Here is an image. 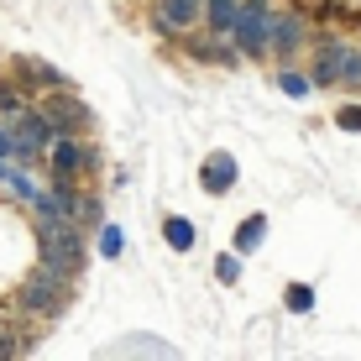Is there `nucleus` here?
<instances>
[{
  "label": "nucleus",
  "instance_id": "9",
  "mask_svg": "<svg viewBox=\"0 0 361 361\" xmlns=\"http://www.w3.org/2000/svg\"><path fill=\"white\" fill-rule=\"evenodd\" d=\"M79 168H84V147H73V142L58 136V142H53V173H58V183H68Z\"/></svg>",
  "mask_w": 361,
  "mask_h": 361
},
{
  "label": "nucleus",
  "instance_id": "15",
  "mask_svg": "<svg viewBox=\"0 0 361 361\" xmlns=\"http://www.w3.org/2000/svg\"><path fill=\"white\" fill-rule=\"evenodd\" d=\"M283 298H288V309H293V314H304V309H314V288H304V283H293V288L283 293Z\"/></svg>",
  "mask_w": 361,
  "mask_h": 361
},
{
  "label": "nucleus",
  "instance_id": "12",
  "mask_svg": "<svg viewBox=\"0 0 361 361\" xmlns=\"http://www.w3.org/2000/svg\"><path fill=\"white\" fill-rule=\"evenodd\" d=\"M298 37H304V27H298V21H272V47H278V53H288V47L298 42Z\"/></svg>",
  "mask_w": 361,
  "mask_h": 361
},
{
  "label": "nucleus",
  "instance_id": "4",
  "mask_svg": "<svg viewBox=\"0 0 361 361\" xmlns=\"http://www.w3.org/2000/svg\"><path fill=\"white\" fill-rule=\"evenodd\" d=\"M11 142H16L21 157H37V152H53L58 142V126L47 116H32V110H16V126H11Z\"/></svg>",
  "mask_w": 361,
  "mask_h": 361
},
{
  "label": "nucleus",
  "instance_id": "3",
  "mask_svg": "<svg viewBox=\"0 0 361 361\" xmlns=\"http://www.w3.org/2000/svg\"><path fill=\"white\" fill-rule=\"evenodd\" d=\"M235 47L246 53H267L272 47V6L267 0H241V16H235Z\"/></svg>",
  "mask_w": 361,
  "mask_h": 361
},
{
  "label": "nucleus",
  "instance_id": "13",
  "mask_svg": "<svg viewBox=\"0 0 361 361\" xmlns=\"http://www.w3.org/2000/svg\"><path fill=\"white\" fill-rule=\"evenodd\" d=\"M262 231H267V215H252V220L241 226V235H235V252H252V246L262 241Z\"/></svg>",
  "mask_w": 361,
  "mask_h": 361
},
{
  "label": "nucleus",
  "instance_id": "18",
  "mask_svg": "<svg viewBox=\"0 0 361 361\" xmlns=\"http://www.w3.org/2000/svg\"><path fill=\"white\" fill-rule=\"evenodd\" d=\"M99 252H105V257H116V252H121V231H116V226L99 231Z\"/></svg>",
  "mask_w": 361,
  "mask_h": 361
},
{
  "label": "nucleus",
  "instance_id": "1",
  "mask_svg": "<svg viewBox=\"0 0 361 361\" xmlns=\"http://www.w3.org/2000/svg\"><path fill=\"white\" fill-rule=\"evenodd\" d=\"M37 241H42V262L58 267L63 278L84 267V235H79V220L58 215V209H42L37 204Z\"/></svg>",
  "mask_w": 361,
  "mask_h": 361
},
{
  "label": "nucleus",
  "instance_id": "17",
  "mask_svg": "<svg viewBox=\"0 0 361 361\" xmlns=\"http://www.w3.org/2000/svg\"><path fill=\"white\" fill-rule=\"evenodd\" d=\"M215 272H220V283H235V278H241V262H235V257L226 252V257L215 262Z\"/></svg>",
  "mask_w": 361,
  "mask_h": 361
},
{
  "label": "nucleus",
  "instance_id": "2",
  "mask_svg": "<svg viewBox=\"0 0 361 361\" xmlns=\"http://www.w3.org/2000/svg\"><path fill=\"white\" fill-rule=\"evenodd\" d=\"M63 304H68V278L58 267L42 262L27 283H21V309H32V314L53 319V314H63Z\"/></svg>",
  "mask_w": 361,
  "mask_h": 361
},
{
  "label": "nucleus",
  "instance_id": "10",
  "mask_svg": "<svg viewBox=\"0 0 361 361\" xmlns=\"http://www.w3.org/2000/svg\"><path fill=\"white\" fill-rule=\"evenodd\" d=\"M235 16H241V0H204V21H209L220 37L235 32Z\"/></svg>",
  "mask_w": 361,
  "mask_h": 361
},
{
  "label": "nucleus",
  "instance_id": "6",
  "mask_svg": "<svg viewBox=\"0 0 361 361\" xmlns=\"http://www.w3.org/2000/svg\"><path fill=\"white\" fill-rule=\"evenodd\" d=\"M42 116L58 126V136H73V131H84V126H90V110H84V105H79V99H73L68 90L47 99V110H42Z\"/></svg>",
  "mask_w": 361,
  "mask_h": 361
},
{
  "label": "nucleus",
  "instance_id": "14",
  "mask_svg": "<svg viewBox=\"0 0 361 361\" xmlns=\"http://www.w3.org/2000/svg\"><path fill=\"white\" fill-rule=\"evenodd\" d=\"M345 90H361V47H345V73H341Z\"/></svg>",
  "mask_w": 361,
  "mask_h": 361
},
{
  "label": "nucleus",
  "instance_id": "5",
  "mask_svg": "<svg viewBox=\"0 0 361 361\" xmlns=\"http://www.w3.org/2000/svg\"><path fill=\"white\" fill-rule=\"evenodd\" d=\"M152 16H157V27H163V32L189 37V27H199V21H204V0H163Z\"/></svg>",
  "mask_w": 361,
  "mask_h": 361
},
{
  "label": "nucleus",
  "instance_id": "19",
  "mask_svg": "<svg viewBox=\"0 0 361 361\" xmlns=\"http://www.w3.org/2000/svg\"><path fill=\"white\" fill-rule=\"evenodd\" d=\"M335 121H341L345 131H361V105H345V110H341V116H335Z\"/></svg>",
  "mask_w": 361,
  "mask_h": 361
},
{
  "label": "nucleus",
  "instance_id": "11",
  "mask_svg": "<svg viewBox=\"0 0 361 361\" xmlns=\"http://www.w3.org/2000/svg\"><path fill=\"white\" fill-rule=\"evenodd\" d=\"M163 241L173 246V252H189V246H194V226H189V220H178V215H168L163 220Z\"/></svg>",
  "mask_w": 361,
  "mask_h": 361
},
{
  "label": "nucleus",
  "instance_id": "16",
  "mask_svg": "<svg viewBox=\"0 0 361 361\" xmlns=\"http://www.w3.org/2000/svg\"><path fill=\"white\" fill-rule=\"evenodd\" d=\"M278 90L293 94V99H304L309 94V79H304V73H278Z\"/></svg>",
  "mask_w": 361,
  "mask_h": 361
},
{
  "label": "nucleus",
  "instance_id": "7",
  "mask_svg": "<svg viewBox=\"0 0 361 361\" xmlns=\"http://www.w3.org/2000/svg\"><path fill=\"white\" fill-rule=\"evenodd\" d=\"M199 183H204L209 194H226L231 183H235V157L231 152H209L204 157V178H199Z\"/></svg>",
  "mask_w": 361,
  "mask_h": 361
},
{
  "label": "nucleus",
  "instance_id": "8",
  "mask_svg": "<svg viewBox=\"0 0 361 361\" xmlns=\"http://www.w3.org/2000/svg\"><path fill=\"white\" fill-rule=\"evenodd\" d=\"M341 73H345V47L341 42H319V53H314V84H341Z\"/></svg>",
  "mask_w": 361,
  "mask_h": 361
}]
</instances>
